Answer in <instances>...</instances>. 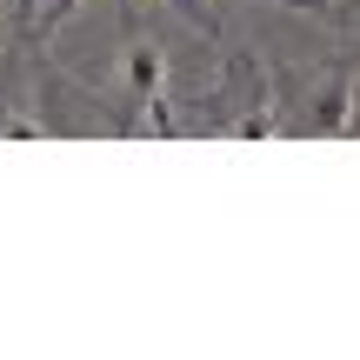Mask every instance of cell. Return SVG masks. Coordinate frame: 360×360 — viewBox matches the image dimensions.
<instances>
[{"label":"cell","instance_id":"obj_1","mask_svg":"<svg viewBox=\"0 0 360 360\" xmlns=\"http://www.w3.org/2000/svg\"><path fill=\"white\" fill-rule=\"evenodd\" d=\"M127 80H134V94H160V80H167V60H160L154 40H134V47H127Z\"/></svg>","mask_w":360,"mask_h":360},{"label":"cell","instance_id":"obj_2","mask_svg":"<svg viewBox=\"0 0 360 360\" xmlns=\"http://www.w3.org/2000/svg\"><path fill=\"white\" fill-rule=\"evenodd\" d=\"M167 7H180V13H193V20H200L207 34H220V7H214V0H167Z\"/></svg>","mask_w":360,"mask_h":360},{"label":"cell","instance_id":"obj_3","mask_svg":"<svg viewBox=\"0 0 360 360\" xmlns=\"http://www.w3.org/2000/svg\"><path fill=\"white\" fill-rule=\"evenodd\" d=\"M141 101H147V127H154V134H174V127H180V120H174V107L160 101V94H141Z\"/></svg>","mask_w":360,"mask_h":360},{"label":"cell","instance_id":"obj_4","mask_svg":"<svg viewBox=\"0 0 360 360\" xmlns=\"http://www.w3.org/2000/svg\"><path fill=\"white\" fill-rule=\"evenodd\" d=\"M74 7H80V0H53V13H47V27H60V20H67V13H74Z\"/></svg>","mask_w":360,"mask_h":360}]
</instances>
